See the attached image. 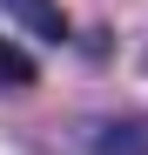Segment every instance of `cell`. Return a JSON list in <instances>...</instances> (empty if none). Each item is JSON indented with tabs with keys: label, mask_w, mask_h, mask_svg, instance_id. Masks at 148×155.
I'll return each instance as SVG.
<instances>
[{
	"label": "cell",
	"mask_w": 148,
	"mask_h": 155,
	"mask_svg": "<svg viewBox=\"0 0 148 155\" xmlns=\"http://www.w3.org/2000/svg\"><path fill=\"white\" fill-rule=\"evenodd\" d=\"M94 155H148V115L101 121V135H94Z\"/></svg>",
	"instance_id": "obj_1"
},
{
	"label": "cell",
	"mask_w": 148,
	"mask_h": 155,
	"mask_svg": "<svg viewBox=\"0 0 148 155\" xmlns=\"http://www.w3.org/2000/svg\"><path fill=\"white\" fill-rule=\"evenodd\" d=\"M7 14H14V20H27L40 41H67V14L54 7V0H7Z\"/></svg>",
	"instance_id": "obj_2"
},
{
	"label": "cell",
	"mask_w": 148,
	"mask_h": 155,
	"mask_svg": "<svg viewBox=\"0 0 148 155\" xmlns=\"http://www.w3.org/2000/svg\"><path fill=\"white\" fill-rule=\"evenodd\" d=\"M34 81H40L34 54H27V47H14L7 34H0V88H14V94H20V88H34Z\"/></svg>",
	"instance_id": "obj_3"
}]
</instances>
